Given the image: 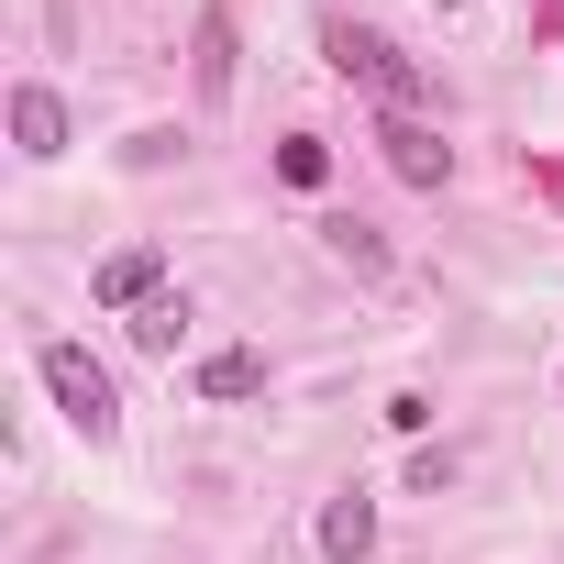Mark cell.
I'll list each match as a JSON object with an SVG mask.
<instances>
[{
    "label": "cell",
    "mask_w": 564,
    "mask_h": 564,
    "mask_svg": "<svg viewBox=\"0 0 564 564\" xmlns=\"http://www.w3.org/2000/svg\"><path fill=\"white\" fill-rule=\"evenodd\" d=\"M322 553H333V564H366V553H377V498L344 487V498L322 509Z\"/></svg>",
    "instance_id": "obj_8"
},
{
    "label": "cell",
    "mask_w": 564,
    "mask_h": 564,
    "mask_svg": "<svg viewBox=\"0 0 564 564\" xmlns=\"http://www.w3.org/2000/svg\"><path fill=\"white\" fill-rule=\"evenodd\" d=\"M155 289H166V254H155V243H122V254L89 265V300H100V311H144Z\"/></svg>",
    "instance_id": "obj_4"
},
{
    "label": "cell",
    "mask_w": 564,
    "mask_h": 564,
    "mask_svg": "<svg viewBox=\"0 0 564 564\" xmlns=\"http://www.w3.org/2000/svg\"><path fill=\"white\" fill-rule=\"evenodd\" d=\"M133 344H144V355H177V344H188V300H177V289H155V300L133 311Z\"/></svg>",
    "instance_id": "obj_10"
},
{
    "label": "cell",
    "mask_w": 564,
    "mask_h": 564,
    "mask_svg": "<svg viewBox=\"0 0 564 564\" xmlns=\"http://www.w3.org/2000/svg\"><path fill=\"white\" fill-rule=\"evenodd\" d=\"M276 177H289V188H322V177H333V144H322V133H289V144H276Z\"/></svg>",
    "instance_id": "obj_11"
},
{
    "label": "cell",
    "mask_w": 564,
    "mask_h": 564,
    "mask_svg": "<svg viewBox=\"0 0 564 564\" xmlns=\"http://www.w3.org/2000/svg\"><path fill=\"white\" fill-rule=\"evenodd\" d=\"M432 12H465V0H432Z\"/></svg>",
    "instance_id": "obj_12"
},
{
    "label": "cell",
    "mask_w": 564,
    "mask_h": 564,
    "mask_svg": "<svg viewBox=\"0 0 564 564\" xmlns=\"http://www.w3.org/2000/svg\"><path fill=\"white\" fill-rule=\"evenodd\" d=\"M34 377L56 388V410H67V432H78V443H111V432H122V399H111V366H100L89 344H34Z\"/></svg>",
    "instance_id": "obj_2"
},
{
    "label": "cell",
    "mask_w": 564,
    "mask_h": 564,
    "mask_svg": "<svg viewBox=\"0 0 564 564\" xmlns=\"http://www.w3.org/2000/svg\"><path fill=\"white\" fill-rule=\"evenodd\" d=\"M322 56H333V78H355V89H377L388 111H421L432 100V78L377 34V23H322Z\"/></svg>",
    "instance_id": "obj_1"
},
{
    "label": "cell",
    "mask_w": 564,
    "mask_h": 564,
    "mask_svg": "<svg viewBox=\"0 0 564 564\" xmlns=\"http://www.w3.org/2000/svg\"><path fill=\"white\" fill-rule=\"evenodd\" d=\"M12 144H23L34 166H56V155H67V100H56L45 78H23V89H12Z\"/></svg>",
    "instance_id": "obj_5"
},
{
    "label": "cell",
    "mask_w": 564,
    "mask_h": 564,
    "mask_svg": "<svg viewBox=\"0 0 564 564\" xmlns=\"http://www.w3.org/2000/svg\"><path fill=\"white\" fill-rule=\"evenodd\" d=\"M322 243H333L355 276H388V243H377V221H355V210H322Z\"/></svg>",
    "instance_id": "obj_9"
},
{
    "label": "cell",
    "mask_w": 564,
    "mask_h": 564,
    "mask_svg": "<svg viewBox=\"0 0 564 564\" xmlns=\"http://www.w3.org/2000/svg\"><path fill=\"white\" fill-rule=\"evenodd\" d=\"M377 144H388V166H399L410 188H443V177H454V144H443L421 111H388V122H377Z\"/></svg>",
    "instance_id": "obj_3"
},
{
    "label": "cell",
    "mask_w": 564,
    "mask_h": 564,
    "mask_svg": "<svg viewBox=\"0 0 564 564\" xmlns=\"http://www.w3.org/2000/svg\"><path fill=\"white\" fill-rule=\"evenodd\" d=\"M188 78H199V111L232 100V12H221V0L199 12V34H188Z\"/></svg>",
    "instance_id": "obj_6"
},
{
    "label": "cell",
    "mask_w": 564,
    "mask_h": 564,
    "mask_svg": "<svg viewBox=\"0 0 564 564\" xmlns=\"http://www.w3.org/2000/svg\"><path fill=\"white\" fill-rule=\"evenodd\" d=\"M254 388H265V355H254V344L199 355V399H210V410H232V399H254Z\"/></svg>",
    "instance_id": "obj_7"
}]
</instances>
